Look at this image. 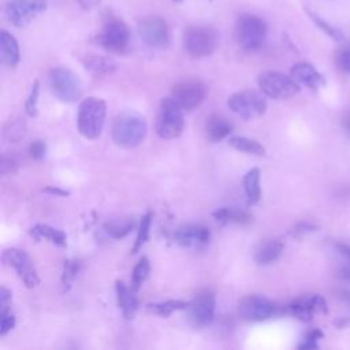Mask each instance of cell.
<instances>
[{
    "mask_svg": "<svg viewBox=\"0 0 350 350\" xmlns=\"http://www.w3.org/2000/svg\"><path fill=\"white\" fill-rule=\"evenodd\" d=\"M213 217L223 224L237 223V224H247L252 221V216L241 209L235 208H220L213 212Z\"/></svg>",
    "mask_w": 350,
    "mask_h": 350,
    "instance_id": "cell-26",
    "label": "cell"
},
{
    "mask_svg": "<svg viewBox=\"0 0 350 350\" xmlns=\"http://www.w3.org/2000/svg\"><path fill=\"white\" fill-rule=\"evenodd\" d=\"M335 63L338 68L345 72H350V44L343 45L335 53Z\"/></svg>",
    "mask_w": 350,
    "mask_h": 350,
    "instance_id": "cell-35",
    "label": "cell"
},
{
    "mask_svg": "<svg viewBox=\"0 0 350 350\" xmlns=\"http://www.w3.org/2000/svg\"><path fill=\"white\" fill-rule=\"evenodd\" d=\"M314 228H316V226H313V224H310V223H299V224H297V226L294 227V230L291 231V234H293V237H295V238H301V237H304L305 234L314 231Z\"/></svg>",
    "mask_w": 350,
    "mask_h": 350,
    "instance_id": "cell-41",
    "label": "cell"
},
{
    "mask_svg": "<svg viewBox=\"0 0 350 350\" xmlns=\"http://www.w3.org/2000/svg\"><path fill=\"white\" fill-rule=\"evenodd\" d=\"M283 252V242L280 239H265L262 241L254 253V258L261 265L275 262Z\"/></svg>",
    "mask_w": 350,
    "mask_h": 350,
    "instance_id": "cell-22",
    "label": "cell"
},
{
    "mask_svg": "<svg viewBox=\"0 0 350 350\" xmlns=\"http://www.w3.org/2000/svg\"><path fill=\"white\" fill-rule=\"evenodd\" d=\"M15 325V317L11 312L0 314V335L4 336L7 332H10Z\"/></svg>",
    "mask_w": 350,
    "mask_h": 350,
    "instance_id": "cell-39",
    "label": "cell"
},
{
    "mask_svg": "<svg viewBox=\"0 0 350 350\" xmlns=\"http://www.w3.org/2000/svg\"><path fill=\"white\" fill-rule=\"evenodd\" d=\"M38 92H40V83L38 81H36L31 86V90H30V94L26 100V104H25V111L29 116H36L37 115V100H38Z\"/></svg>",
    "mask_w": 350,
    "mask_h": 350,
    "instance_id": "cell-36",
    "label": "cell"
},
{
    "mask_svg": "<svg viewBox=\"0 0 350 350\" xmlns=\"http://www.w3.org/2000/svg\"><path fill=\"white\" fill-rule=\"evenodd\" d=\"M174 1H176V3H180V1H183V0H174Z\"/></svg>",
    "mask_w": 350,
    "mask_h": 350,
    "instance_id": "cell-50",
    "label": "cell"
},
{
    "mask_svg": "<svg viewBox=\"0 0 350 350\" xmlns=\"http://www.w3.org/2000/svg\"><path fill=\"white\" fill-rule=\"evenodd\" d=\"M0 46H1V59H3V62L10 67H15L19 63V59H21L19 45H18V41L15 40V37L8 31L1 30V33H0Z\"/></svg>",
    "mask_w": 350,
    "mask_h": 350,
    "instance_id": "cell-23",
    "label": "cell"
},
{
    "mask_svg": "<svg viewBox=\"0 0 350 350\" xmlns=\"http://www.w3.org/2000/svg\"><path fill=\"white\" fill-rule=\"evenodd\" d=\"M150 224H152V213L148 212L146 215L142 216L141 223H139V228L137 232V239L134 242V246L131 249L133 253H137L149 239V231H150Z\"/></svg>",
    "mask_w": 350,
    "mask_h": 350,
    "instance_id": "cell-32",
    "label": "cell"
},
{
    "mask_svg": "<svg viewBox=\"0 0 350 350\" xmlns=\"http://www.w3.org/2000/svg\"><path fill=\"white\" fill-rule=\"evenodd\" d=\"M305 11H306V14L309 15V18L313 21V23H314L320 30H323L329 38H332V40H335V41H342V40L345 38L343 33H342L338 27L332 26L331 23H328L327 21H324L321 16H319L317 14H314V12L310 11V10L305 8Z\"/></svg>",
    "mask_w": 350,
    "mask_h": 350,
    "instance_id": "cell-30",
    "label": "cell"
},
{
    "mask_svg": "<svg viewBox=\"0 0 350 350\" xmlns=\"http://www.w3.org/2000/svg\"><path fill=\"white\" fill-rule=\"evenodd\" d=\"M25 133H26V123L21 118H18L15 120H10L7 127L4 129V135L11 142H16L21 138H23Z\"/></svg>",
    "mask_w": 350,
    "mask_h": 350,
    "instance_id": "cell-33",
    "label": "cell"
},
{
    "mask_svg": "<svg viewBox=\"0 0 350 350\" xmlns=\"http://www.w3.org/2000/svg\"><path fill=\"white\" fill-rule=\"evenodd\" d=\"M228 108L246 120L260 118L267 111L264 96L256 90H241L231 94L227 100Z\"/></svg>",
    "mask_w": 350,
    "mask_h": 350,
    "instance_id": "cell-10",
    "label": "cell"
},
{
    "mask_svg": "<svg viewBox=\"0 0 350 350\" xmlns=\"http://www.w3.org/2000/svg\"><path fill=\"white\" fill-rule=\"evenodd\" d=\"M10 305H11V291H8L4 286H1V288H0V314L11 312Z\"/></svg>",
    "mask_w": 350,
    "mask_h": 350,
    "instance_id": "cell-40",
    "label": "cell"
},
{
    "mask_svg": "<svg viewBox=\"0 0 350 350\" xmlns=\"http://www.w3.org/2000/svg\"><path fill=\"white\" fill-rule=\"evenodd\" d=\"M209 238H211L209 228L200 224L180 226L174 234V239L178 245L183 247H193V249L205 246L209 242Z\"/></svg>",
    "mask_w": 350,
    "mask_h": 350,
    "instance_id": "cell-17",
    "label": "cell"
},
{
    "mask_svg": "<svg viewBox=\"0 0 350 350\" xmlns=\"http://www.w3.org/2000/svg\"><path fill=\"white\" fill-rule=\"evenodd\" d=\"M46 7V0H10L5 5V15L14 26L26 27L42 14Z\"/></svg>",
    "mask_w": 350,
    "mask_h": 350,
    "instance_id": "cell-12",
    "label": "cell"
},
{
    "mask_svg": "<svg viewBox=\"0 0 350 350\" xmlns=\"http://www.w3.org/2000/svg\"><path fill=\"white\" fill-rule=\"evenodd\" d=\"M145 119L134 112H123L112 122V139L120 148H134L142 142L146 135Z\"/></svg>",
    "mask_w": 350,
    "mask_h": 350,
    "instance_id": "cell-1",
    "label": "cell"
},
{
    "mask_svg": "<svg viewBox=\"0 0 350 350\" xmlns=\"http://www.w3.org/2000/svg\"><path fill=\"white\" fill-rule=\"evenodd\" d=\"M206 96V86L198 79H185L174 85L171 97L183 111H191L198 107Z\"/></svg>",
    "mask_w": 350,
    "mask_h": 350,
    "instance_id": "cell-14",
    "label": "cell"
},
{
    "mask_svg": "<svg viewBox=\"0 0 350 350\" xmlns=\"http://www.w3.org/2000/svg\"><path fill=\"white\" fill-rule=\"evenodd\" d=\"M85 68L94 77H105L111 75L116 71L118 63L108 56H98V55H90L83 59Z\"/></svg>",
    "mask_w": 350,
    "mask_h": 350,
    "instance_id": "cell-21",
    "label": "cell"
},
{
    "mask_svg": "<svg viewBox=\"0 0 350 350\" xmlns=\"http://www.w3.org/2000/svg\"><path fill=\"white\" fill-rule=\"evenodd\" d=\"M287 310L298 320L304 323H309L313 320L316 313H328V306L327 301L323 295L320 294H308L301 298H297L293 301L288 306Z\"/></svg>",
    "mask_w": 350,
    "mask_h": 350,
    "instance_id": "cell-16",
    "label": "cell"
},
{
    "mask_svg": "<svg viewBox=\"0 0 350 350\" xmlns=\"http://www.w3.org/2000/svg\"><path fill=\"white\" fill-rule=\"evenodd\" d=\"M206 137L212 142H219L224 139L232 131L231 122L221 113H212L205 123Z\"/></svg>",
    "mask_w": 350,
    "mask_h": 350,
    "instance_id": "cell-20",
    "label": "cell"
},
{
    "mask_svg": "<svg viewBox=\"0 0 350 350\" xmlns=\"http://www.w3.org/2000/svg\"><path fill=\"white\" fill-rule=\"evenodd\" d=\"M48 83L55 97L63 103H75L82 97V85L68 68H52L48 75Z\"/></svg>",
    "mask_w": 350,
    "mask_h": 350,
    "instance_id": "cell-8",
    "label": "cell"
},
{
    "mask_svg": "<svg viewBox=\"0 0 350 350\" xmlns=\"http://www.w3.org/2000/svg\"><path fill=\"white\" fill-rule=\"evenodd\" d=\"M345 126H346L347 131L350 133V118H347V119H346V122H345Z\"/></svg>",
    "mask_w": 350,
    "mask_h": 350,
    "instance_id": "cell-49",
    "label": "cell"
},
{
    "mask_svg": "<svg viewBox=\"0 0 350 350\" xmlns=\"http://www.w3.org/2000/svg\"><path fill=\"white\" fill-rule=\"evenodd\" d=\"M287 308L260 295H246L239 302V316L246 321H265L282 316Z\"/></svg>",
    "mask_w": 350,
    "mask_h": 350,
    "instance_id": "cell-7",
    "label": "cell"
},
{
    "mask_svg": "<svg viewBox=\"0 0 350 350\" xmlns=\"http://www.w3.org/2000/svg\"><path fill=\"white\" fill-rule=\"evenodd\" d=\"M243 189L247 197L249 204H257L261 197V187H260V170L252 168L243 176Z\"/></svg>",
    "mask_w": 350,
    "mask_h": 350,
    "instance_id": "cell-25",
    "label": "cell"
},
{
    "mask_svg": "<svg viewBox=\"0 0 350 350\" xmlns=\"http://www.w3.org/2000/svg\"><path fill=\"white\" fill-rule=\"evenodd\" d=\"M77 1L83 10H93L100 4L101 0H77Z\"/></svg>",
    "mask_w": 350,
    "mask_h": 350,
    "instance_id": "cell-43",
    "label": "cell"
},
{
    "mask_svg": "<svg viewBox=\"0 0 350 350\" xmlns=\"http://www.w3.org/2000/svg\"><path fill=\"white\" fill-rule=\"evenodd\" d=\"M190 305V302H186V301H180V299H168V301H164V302H157V304H150L148 305V308L159 314V316H163V317H168L171 313L176 312V310H183V309H187Z\"/></svg>",
    "mask_w": 350,
    "mask_h": 350,
    "instance_id": "cell-28",
    "label": "cell"
},
{
    "mask_svg": "<svg viewBox=\"0 0 350 350\" xmlns=\"http://www.w3.org/2000/svg\"><path fill=\"white\" fill-rule=\"evenodd\" d=\"M291 77L301 85L317 90L325 85L324 77L310 64L306 62L295 63L290 70Z\"/></svg>",
    "mask_w": 350,
    "mask_h": 350,
    "instance_id": "cell-18",
    "label": "cell"
},
{
    "mask_svg": "<svg viewBox=\"0 0 350 350\" xmlns=\"http://www.w3.org/2000/svg\"><path fill=\"white\" fill-rule=\"evenodd\" d=\"M228 144L241 152L254 154V156H264L265 154V148L256 139H250L246 137H231L228 139Z\"/></svg>",
    "mask_w": 350,
    "mask_h": 350,
    "instance_id": "cell-27",
    "label": "cell"
},
{
    "mask_svg": "<svg viewBox=\"0 0 350 350\" xmlns=\"http://www.w3.org/2000/svg\"><path fill=\"white\" fill-rule=\"evenodd\" d=\"M323 336H324V334L319 328L310 329L305 335L304 342L298 345V349H317L319 347V340L323 339Z\"/></svg>",
    "mask_w": 350,
    "mask_h": 350,
    "instance_id": "cell-37",
    "label": "cell"
},
{
    "mask_svg": "<svg viewBox=\"0 0 350 350\" xmlns=\"http://www.w3.org/2000/svg\"><path fill=\"white\" fill-rule=\"evenodd\" d=\"M338 247L342 250L343 254H346V256L350 258V247H347V246H345V245H338Z\"/></svg>",
    "mask_w": 350,
    "mask_h": 350,
    "instance_id": "cell-47",
    "label": "cell"
},
{
    "mask_svg": "<svg viewBox=\"0 0 350 350\" xmlns=\"http://www.w3.org/2000/svg\"><path fill=\"white\" fill-rule=\"evenodd\" d=\"M139 38L150 48H165L170 42V29L167 22L157 15H149L138 22Z\"/></svg>",
    "mask_w": 350,
    "mask_h": 350,
    "instance_id": "cell-13",
    "label": "cell"
},
{
    "mask_svg": "<svg viewBox=\"0 0 350 350\" xmlns=\"http://www.w3.org/2000/svg\"><path fill=\"white\" fill-rule=\"evenodd\" d=\"M116 298H118V305L122 309L123 316L130 320L135 316V312L138 309V299L135 295V290L133 287H129L124 282L116 280Z\"/></svg>",
    "mask_w": 350,
    "mask_h": 350,
    "instance_id": "cell-19",
    "label": "cell"
},
{
    "mask_svg": "<svg viewBox=\"0 0 350 350\" xmlns=\"http://www.w3.org/2000/svg\"><path fill=\"white\" fill-rule=\"evenodd\" d=\"M107 113V104L98 97L83 98L79 104L77 123L79 133L88 139L100 137Z\"/></svg>",
    "mask_w": 350,
    "mask_h": 350,
    "instance_id": "cell-2",
    "label": "cell"
},
{
    "mask_svg": "<svg viewBox=\"0 0 350 350\" xmlns=\"http://www.w3.org/2000/svg\"><path fill=\"white\" fill-rule=\"evenodd\" d=\"M79 261H75V260H67L64 261V267H63V275H62V286H63V291H67L74 279L77 278V273L79 271Z\"/></svg>",
    "mask_w": 350,
    "mask_h": 350,
    "instance_id": "cell-34",
    "label": "cell"
},
{
    "mask_svg": "<svg viewBox=\"0 0 350 350\" xmlns=\"http://www.w3.org/2000/svg\"><path fill=\"white\" fill-rule=\"evenodd\" d=\"M219 42L217 31L212 26H190L183 33V46L191 57H206L212 55Z\"/></svg>",
    "mask_w": 350,
    "mask_h": 350,
    "instance_id": "cell-5",
    "label": "cell"
},
{
    "mask_svg": "<svg viewBox=\"0 0 350 350\" xmlns=\"http://www.w3.org/2000/svg\"><path fill=\"white\" fill-rule=\"evenodd\" d=\"M258 86L261 92L275 100H286L295 96L301 88L299 83L288 75L279 71H264L258 75Z\"/></svg>",
    "mask_w": 350,
    "mask_h": 350,
    "instance_id": "cell-9",
    "label": "cell"
},
{
    "mask_svg": "<svg viewBox=\"0 0 350 350\" xmlns=\"http://www.w3.org/2000/svg\"><path fill=\"white\" fill-rule=\"evenodd\" d=\"M339 298H342L343 301H346V302H349L350 304V291H340L339 293Z\"/></svg>",
    "mask_w": 350,
    "mask_h": 350,
    "instance_id": "cell-46",
    "label": "cell"
},
{
    "mask_svg": "<svg viewBox=\"0 0 350 350\" xmlns=\"http://www.w3.org/2000/svg\"><path fill=\"white\" fill-rule=\"evenodd\" d=\"M96 42L112 53H123L130 42L129 26L115 15H107L101 30L96 36Z\"/></svg>",
    "mask_w": 350,
    "mask_h": 350,
    "instance_id": "cell-4",
    "label": "cell"
},
{
    "mask_svg": "<svg viewBox=\"0 0 350 350\" xmlns=\"http://www.w3.org/2000/svg\"><path fill=\"white\" fill-rule=\"evenodd\" d=\"M44 191H45V193L55 194V196H59V197H66V196H68V194H70L68 191L62 190V189H59V187H53V186H48V187H45V189H44Z\"/></svg>",
    "mask_w": 350,
    "mask_h": 350,
    "instance_id": "cell-44",
    "label": "cell"
},
{
    "mask_svg": "<svg viewBox=\"0 0 350 350\" xmlns=\"http://www.w3.org/2000/svg\"><path fill=\"white\" fill-rule=\"evenodd\" d=\"M1 260L5 265L15 269L19 279L27 288H33L40 283V278L37 275L36 267L30 258V256L18 247H8L3 250Z\"/></svg>",
    "mask_w": 350,
    "mask_h": 350,
    "instance_id": "cell-11",
    "label": "cell"
},
{
    "mask_svg": "<svg viewBox=\"0 0 350 350\" xmlns=\"http://www.w3.org/2000/svg\"><path fill=\"white\" fill-rule=\"evenodd\" d=\"M30 235L40 241V239H48L51 241L52 243L63 247L67 245V241H66V234L62 231V230H57V228H53L51 226H46V224H37L34 226L33 228H30Z\"/></svg>",
    "mask_w": 350,
    "mask_h": 350,
    "instance_id": "cell-24",
    "label": "cell"
},
{
    "mask_svg": "<svg viewBox=\"0 0 350 350\" xmlns=\"http://www.w3.org/2000/svg\"><path fill=\"white\" fill-rule=\"evenodd\" d=\"M215 295L211 290H201L189 305L190 321L196 328L209 327L215 319Z\"/></svg>",
    "mask_w": 350,
    "mask_h": 350,
    "instance_id": "cell-15",
    "label": "cell"
},
{
    "mask_svg": "<svg viewBox=\"0 0 350 350\" xmlns=\"http://www.w3.org/2000/svg\"><path fill=\"white\" fill-rule=\"evenodd\" d=\"M267 23L262 18L253 14H243L237 19L235 36L239 46L246 52L258 51L267 37Z\"/></svg>",
    "mask_w": 350,
    "mask_h": 350,
    "instance_id": "cell-3",
    "label": "cell"
},
{
    "mask_svg": "<svg viewBox=\"0 0 350 350\" xmlns=\"http://www.w3.org/2000/svg\"><path fill=\"white\" fill-rule=\"evenodd\" d=\"M29 153L34 160H42L46 153V144L41 139H36L29 146Z\"/></svg>",
    "mask_w": 350,
    "mask_h": 350,
    "instance_id": "cell-38",
    "label": "cell"
},
{
    "mask_svg": "<svg viewBox=\"0 0 350 350\" xmlns=\"http://www.w3.org/2000/svg\"><path fill=\"white\" fill-rule=\"evenodd\" d=\"M133 227H134V221L130 219H113L107 221L104 226L107 234L115 239H120L126 237Z\"/></svg>",
    "mask_w": 350,
    "mask_h": 350,
    "instance_id": "cell-29",
    "label": "cell"
},
{
    "mask_svg": "<svg viewBox=\"0 0 350 350\" xmlns=\"http://www.w3.org/2000/svg\"><path fill=\"white\" fill-rule=\"evenodd\" d=\"M149 271H150V264H149V260L148 257H141L139 261L137 262V265L134 267V271H133V280H131V287L138 291L139 287L142 286V283L146 280L148 275H149Z\"/></svg>",
    "mask_w": 350,
    "mask_h": 350,
    "instance_id": "cell-31",
    "label": "cell"
},
{
    "mask_svg": "<svg viewBox=\"0 0 350 350\" xmlns=\"http://www.w3.org/2000/svg\"><path fill=\"white\" fill-rule=\"evenodd\" d=\"M334 324H335L338 328H346V327L350 324V319H347V317H339L338 320L334 321Z\"/></svg>",
    "mask_w": 350,
    "mask_h": 350,
    "instance_id": "cell-45",
    "label": "cell"
},
{
    "mask_svg": "<svg viewBox=\"0 0 350 350\" xmlns=\"http://www.w3.org/2000/svg\"><path fill=\"white\" fill-rule=\"evenodd\" d=\"M340 276H343V278H346V279H350V268H345V269H342Z\"/></svg>",
    "mask_w": 350,
    "mask_h": 350,
    "instance_id": "cell-48",
    "label": "cell"
},
{
    "mask_svg": "<svg viewBox=\"0 0 350 350\" xmlns=\"http://www.w3.org/2000/svg\"><path fill=\"white\" fill-rule=\"evenodd\" d=\"M15 160L11 159V157H7V156H3L1 159V164H0V170H1V174L3 175H7V174H11L15 171Z\"/></svg>",
    "mask_w": 350,
    "mask_h": 350,
    "instance_id": "cell-42",
    "label": "cell"
},
{
    "mask_svg": "<svg viewBox=\"0 0 350 350\" xmlns=\"http://www.w3.org/2000/svg\"><path fill=\"white\" fill-rule=\"evenodd\" d=\"M185 129L183 109L172 98H163L156 118V133L163 139L178 138Z\"/></svg>",
    "mask_w": 350,
    "mask_h": 350,
    "instance_id": "cell-6",
    "label": "cell"
}]
</instances>
